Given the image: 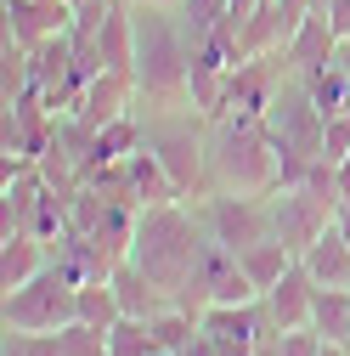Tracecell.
<instances>
[{
	"mask_svg": "<svg viewBox=\"0 0 350 356\" xmlns=\"http://www.w3.org/2000/svg\"><path fill=\"white\" fill-rule=\"evenodd\" d=\"M136 12V113H158V108H187L192 102V40L181 12L169 6H142Z\"/></svg>",
	"mask_w": 350,
	"mask_h": 356,
	"instance_id": "1",
	"label": "cell"
},
{
	"mask_svg": "<svg viewBox=\"0 0 350 356\" xmlns=\"http://www.w3.org/2000/svg\"><path fill=\"white\" fill-rule=\"evenodd\" d=\"M203 249H209V227H203V215H198L192 198H187V204L175 198V204L142 209V215H136V232H130V260H136L169 300L192 283Z\"/></svg>",
	"mask_w": 350,
	"mask_h": 356,
	"instance_id": "2",
	"label": "cell"
},
{
	"mask_svg": "<svg viewBox=\"0 0 350 356\" xmlns=\"http://www.w3.org/2000/svg\"><path fill=\"white\" fill-rule=\"evenodd\" d=\"M277 187H283V153L266 119H215L203 193H277Z\"/></svg>",
	"mask_w": 350,
	"mask_h": 356,
	"instance_id": "3",
	"label": "cell"
},
{
	"mask_svg": "<svg viewBox=\"0 0 350 356\" xmlns=\"http://www.w3.org/2000/svg\"><path fill=\"white\" fill-rule=\"evenodd\" d=\"M142 119V147L158 153V164L169 170V181L181 187V198H198L209 187V119L187 102V108H158V113H136Z\"/></svg>",
	"mask_w": 350,
	"mask_h": 356,
	"instance_id": "4",
	"label": "cell"
},
{
	"mask_svg": "<svg viewBox=\"0 0 350 356\" xmlns=\"http://www.w3.org/2000/svg\"><path fill=\"white\" fill-rule=\"evenodd\" d=\"M266 119V130H272V142H277V153H283V187H294L305 170H311L317 159H322V108H317V97H311V85H305L299 74H288L283 85H277V97H272V108L260 113Z\"/></svg>",
	"mask_w": 350,
	"mask_h": 356,
	"instance_id": "5",
	"label": "cell"
},
{
	"mask_svg": "<svg viewBox=\"0 0 350 356\" xmlns=\"http://www.w3.org/2000/svg\"><path fill=\"white\" fill-rule=\"evenodd\" d=\"M0 317H6V328H23V334H62L79 317V289L57 272V266H46L34 283L6 294Z\"/></svg>",
	"mask_w": 350,
	"mask_h": 356,
	"instance_id": "6",
	"label": "cell"
},
{
	"mask_svg": "<svg viewBox=\"0 0 350 356\" xmlns=\"http://www.w3.org/2000/svg\"><path fill=\"white\" fill-rule=\"evenodd\" d=\"M203 227L215 243H226L232 254H243L260 238H277V220H272V193H198L192 198Z\"/></svg>",
	"mask_w": 350,
	"mask_h": 356,
	"instance_id": "7",
	"label": "cell"
},
{
	"mask_svg": "<svg viewBox=\"0 0 350 356\" xmlns=\"http://www.w3.org/2000/svg\"><path fill=\"white\" fill-rule=\"evenodd\" d=\"M203 334L221 356H254V345L277 334L266 300H243V305H209L203 311Z\"/></svg>",
	"mask_w": 350,
	"mask_h": 356,
	"instance_id": "8",
	"label": "cell"
},
{
	"mask_svg": "<svg viewBox=\"0 0 350 356\" xmlns=\"http://www.w3.org/2000/svg\"><path fill=\"white\" fill-rule=\"evenodd\" d=\"M272 220H277V238H283L294 254H305V249L333 227V209H328L322 198H311L305 187H277V193H272Z\"/></svg>",
	"mask_w": 350,
	"mask_h": 356,
	"instance_id": "9",
	"label": "cell"
},
{
	"mask_svg": "<svg viewBox=\"0 0 350 356\" xmlns=\"http://www.w3.org/2000/svg\"><path fill=\"white\" fill-rule=\"evenodd\" d=\"M68 113H74V119H85L91 130H108V124L130 119V113H136V74L97 68V74H91V85L79 91V102H74Z\"/></svg>",
	"mask_w": 350,
	"mask_h": 356,
	"instance_id": "10",
	"label": "cell"
},
{
	"mask_svg": "<svg viewBox=\"0 0 350 356\" xmlns=\"http://www.w3.org/2000/svg\"><path fill=\"white\" fill-rule=\"evenodd\" d=\"M68 29H74L68 0H6V40H17L23 51H34L40 40L68 34Z\"/></svg>",
	"mask_w": 350,
	"mask_h": 356,
	"instance_id": "11",
	"label": "cell"
},
{
	"mask_svg": "<svg viewBox=\"0 0 350 356\" xmlns=\"http://www.w3.org/2000/svg\"><path fill=\"white\" fill-rule=\"evenodd\" d=\"M260 300H266V311H272L277 334L305 328V323H311V305H317V277H311V272H305V266L294 260V266H288V272H283V277H277L266 294H260Z\"/></svg>",
	"mask_w": 350,
	"mask_h": 356,
	"instance_id": "12",
	"label": "cell"
},
{
	"mask_svg": "<svg viewBox=\"0 0 350 356\" xmlns=\"http://www.w3.org/2000/svg\"><path fill=\"white\" fill-rule=\"evenodd\" d=\"M108 283H113V300H119V317H142V323H147V317H158V311L169 305V294H164V289H158V283H153L130 254L113 266V277H108Z\"/></svg>",
	"mask_w": 350,
	"mask_h": 356,
	"instance_id": "13",
	"label": "cell"
},
{
	"mask_svg": "<svg viewBox=\"0 0 350 356\" xmlns=\"http://www.w3.org/2000/svg\"><path fill=\"white\" fill-rule=\"evenodd\" d=\"M51 266V243L46 238H34V232H12V238H0V289H23L34 283L40 272Z\"/></svg>",
	"mask_w": 350,
	"mask_h": 356,
	"instance_id": "14",
	"label": "cell"
},
{
	"mask_svg": "<svg viewBox=\"0 0 350 356\" xmlns=\"http://www.w3.org/2000/svg\"><path fill=\"white\" fill-rule=\"evenodd\" d=\"M333 51H339V29L322 12H311V17L294 29V40H288V68L294 74H317V68L333 63Z\"/></svg>",
	"mask_w": 350,
	"mask_h": 356,
	"instance_id": "15",
	"label": "cell"
},
{
	"mask_svg": "<svg viewBox=\"0 0 350 356\" xmlns=\"http://www.w3.org/2000/svg\"><path fill=\"white\" fill-rule=\"evenodd\" d=\"M97 57L113 74H136V12H130V0H119L108 12L102 34H97Z\"/></svg>",
	"mask_w": 350,
	"mask_h": 356,
	"instance_id": "16",
	"label": "cell"
},
{
	"mask_svg": "<svg viewBox=\"0 0 350 356\" xmlns=\"http://www.w3.org/2000/svg\"><path fill=\"white\" fill-rule=\"evenodd\" d=\"M299 266L317 277V289H350V238L339 227H328L311 249L299 254Z\"/></svg>",
	"mask_w": 350,
	"mask_h": 356,
	"instance_id": "17",
	"label": "cell"
},
{
	"mask_svg": "<svg viewBox=\"0 0 350 356\" xmlns=\"http://www.w3.org/2000/svg\"><path fill=\"white\" fill-rule=\"evenodd\" d=\"M238 260H243V272H249V283H254L260 294H266V289H272V283H277V277L288 272V266H294L299 254H294V249H288L283 238H260V243H249V249H243Z\"/></svg>",
	"mask_w": 350,
	"mask_h": 356,
	"instance_id": "18",
	"label": "cell"
},
{
	"mask_svg": "<svg viewBox=\"0 0 350 356\" xmlns=\"http://www.w3.org/2000/svg\"><path fill=\"white\" fill-rule=\"evenodd\" d=\"M311 328H317L322 339H339V345H350V289H317Z\"/></svg>",
	"mask_w": 350,
	"mask_h": 356,
	"instance_id": "19",
	"label": "cell"
},
{
	"mask_svg": "<svg viewBox=\"0 0 350 356\" xmlns=\"http://www.w3.org/2000/svg\"><path fill=\"white\" fill-rule=\"evenodd\" d=\"M147 328H153L158 350H164V356H175V350H187V345L198 339V328H203V323L192 317V311H181V305L169 300V305L158 311V317H147Z\"/></svg>",
	"mask_w": 350,
	"mask_h": 356,
	"instance_id": "20",
	"label": "cell"
},
{
	"mask_svg": "<svg viewBox=\"0 0 350 356\" xmlns=\"http://www.w3.org/2000/svg\"><path fill=\"white\" fill-rule=\"evenodd\" d=\"M299 79L311 85V97H317L322 119H333V113H350V74H344L339 63H328V68H317V74H299Z\"/></svg>",
	"mask_w": 350,
	"mask_h": 356,
	"instance_id": "21",
	"label": "cell"
},
{
	"mask_svg": "<svg viewBox=\"0 0 350 356\" xmlns=\"http://www.w3.org/2000/svg\"><path fill=\"white\" fill-rule=\"evenodd\" d=\"M108 356H164V350H158V339L142 317H119L108 328Z\"/></svg>",
	"mask_w": 350,
	"mask_h": 356,
	"instance_id": "22",
	"label": "cell"
},
{
	"mask_svg": "<svg viewBox=\"0 0 350 356\" xmlns=\"http://www.w3.org/2000/svg\"><path fill=\"white\" fill-rule=\"evenodd\" d=\"M79 317L97 323V328H113L119 323V300H113V283H79Z\"/></svg>",
	"mask_w": 350,
	"mask_h": 356,
	"instance_id": "23",
	"label": "cell"
},
{
	"mask_svg": "<svg viewBox=\"0 0 350 356\" xmlns=\"http://www.w3.org/2000/svg\"><path fill=\"white\" fill-rule=\"evenodd\" d=\"M232 12V0H187L181 6V23H187V40H192V51L203 46V40L215 34V23H221Z\"/></svg>",
	"mask_w": 350,
	"mask_h": 356,
	"instance_id": "24",
	"label": "cell"
},
{
	"mask_svg": "<svg viewBox=\"0 0 350 356\" xmlns=\"http://www.w3.org/2000/svg\"><path fill=\"white\" fill-rule=\"evenodd\" d=\"M57 350H62V356H108V328L74 317V323L57 334Z\"/></svg>",
	"mask_w": 350,
	"mask_h": 356,
	"instance_id": "25",
	"label": "cell"
},
{
	"mask_svg": "<svg viewBox=\"0 0 350 356\" xmlns=\"http://www.w3.org/2000/svg\"><path fill=\"white\" fill-rule=\"evenodd\" d=\"M0 356H62L57 350V334H23V328H6V350Z\"/></svg>",
	"mask_w": 350,
	"mask_h": 356,
	"instance_id": "26",
	"label": "cell"
},
{
	"mask_svg": "<svg viewBox=\"0 0 350 356\" xmlns=\"http://www.w3.org/2000/svg\"><path fill=\"white\" fill-rule=\"evenodd\" d=\"M344 153H350V113H333V119L322 124V159L339 164Z\"/></svg>",
	"mask_w": 350,
	"mask_h": 356,
	"instance_id": "27",
	"label": "cell"
},
{
	"mask_svg": "<svg viewBox=\"0 0 350 356\" xmlns=\"http://www.w3.org/2000/svg\"><path fill=\"white\" fill-rule=\"evenodd\" d=\"M322 345H328V339H322L311 323H305V328H288V334H283V356H322Z\"/></svg>",
	"mask_w": 350,
	"mask_h": 356,
	"instance_id": "28",
	"label": "cell"
},
{
	"mask_svg": "<svg viewBox=\"0 0 350 356\" xmlns=\"http://www.w3.org/2000/svg\"><path fill=\"white\" fill-rule=\"evenodd\" d=\"M254 356H283V334H266V339L254 345Z\"/></svg>",
	"mask_w": 350,
	"mask_h": 356,
	"instance_id": "29",
	"label": "cell"
},
{
	"mask_svg": "<svg viewBox=\"0 0 350 356\" xmlns=\"http://www.w3.org/2000/svg\"><path fill=\"white\" fill-rule=\"evenodd\" d=\"M333 63H339V68H344V74H350V34H344V40H339V51H333Z\"/></svg>",
	"mask_w": 350,
	"mask_h": 356,
	"instance_id": "30",
	"label": "cell"
},
{
	"mask_svg": "<svg viewBox=\"0 0 350 356\" xmlns=\"http://www.w3.org/2000/svg\"><path fill=\"white\" fill-rule=\"evenodd\" d=\"M142 6H169V12H181L187 0H142Z\"/></svg>",
	"mask_w": 350,
	"mask_h": 356,
	"instance_id": "31",
	"label": "cell"
},
{
	"mask_svg": "<svg viewBox=\"0 0 350 356\" xmlns=\"http://www.w3.org/2000/svg\"><path fill=\"white\" fill-rule=\"evenodd\" d=\"M68 6H85V0H68Z\"/></svg>",
	"mask_w": 350,
	"mask_h": 356,
	"instance_id": "32",
	"label": "cell"
}]
</instances>
